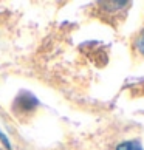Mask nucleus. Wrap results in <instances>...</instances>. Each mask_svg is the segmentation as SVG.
Listing matches in <instances>:
<instances>
[{
    "label": "nucleus",
    "instance_id": "3",
    "mask_svg": "<svg viewBox=\"0 0 144 150\" xmlns=\"http://www.w3.org/2000/svg\"><path fill=\"white\" fill-rule=\"evenodd\" d=\"M136 48H138V51L144 56V31L141 33V36L138 37V40H136Z\"/></svg>",
    "mask_w": 144,
    "mask_h": 150
},
{
    "label": "nucleus",
    "instance_id": "2",
    "mask_svg": "<svg viewBox=\"0 0 144 150\" xmlns=\"http://www.w3.org/2000/svg\"><path fill=\"white\" fill-rule=\"evenodd\" d=\"M116 150H143L141 144L136 142V141H126V142H121Z\"/></svg>",
    "mask_w": 144,
    "mask_h": 150
},
{
    "label": "nucleus",
    "instance_id": "1",
    "mask_svg": "<svg viewBox=\"0 0 144 150\" xmlns=\"http://www.w3.org/2000/svg\"><path fill=\"white\" fill-rule=\"evenodd\" d=\"M36 105H37V99L34 96H31L30 93H25V94H20V96L16 99L14 112H17V115L28 113L30 110L36 108Z\"/></svg>",
    "mask_w": 144,
    "mask_h": 150
}]
</instances>
